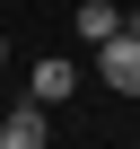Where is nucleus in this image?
<instances>
[{"mask_svg": "<svg viewBox=\"0 0 140 149\" xmlns=\"http://www.w3.org/2000/svg\"><path fill=\"white\" fill-rule=\"evenodd\" d=\"M96 79H105L114 97H140V35H123V26H114V35L96 44Z\"/></svg>", "mask_w": 140, "mask_h": 149, "instance_id": "f257e3e1", "label": "nucleus"}, {"mask_svg": "<svg viewBox=\"0 0 140 149\" xmlns=\"http://www.w3.org/2000/svg\"><path fill=\"white\" fill-rule=\"evenodd\" d=\"M114 26H123V9H114V0H79V35H88V44H105Z\"/></svg>", "mask_w": 140, "mask_h": 149, "instance_id": "20e7f679", "label": "nucleus"}, {"mask_svg": "<svg viewBox=\"0 0 140 149\" xmlns=\"http://www.w3.org/2000/svg\"><path fill=\"white\" fill-rule=\"evenodd\" d=\"M0 149H53V114L44 105H0Z\"/></svg>", "mask_w": 140, "mask_h": 149, "instance_id": "7ed1b4c3", "label": "nucleus"}, {"mask_svg": "<svg viewBox=\"0 0 140 149\" xmlns=\"http://www.w3.org/2000/svg\"><path fill=\"white\" fill-rule=\"evenodd\" d=\"M0 70H9V35H0Z\"/></svg>", "mask_w": 140, "mask_h": 149, "instance_id": "39448f33", "label": "nucleus"}, {"mask_svg": "<svg viewBox=\"0 0 140 149\" xmlns=\"http://www.w3.org/2000/svg\"><path fill=\"white\" fill-rule=\"evenodd\" d=\"M70 88H79V61H61V53L26 70V105H44V114H53V105H70Z\"/></svg>", "mask_w": 140, "mask_h": 149, "instance_id": "f03ea898", "label": "nucleus"}]
</instances>
